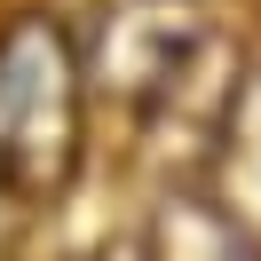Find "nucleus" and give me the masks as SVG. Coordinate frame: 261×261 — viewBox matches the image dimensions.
<instances>
[{
  "label": "nucleus",
  "mask_w": 261,
  "mask_h": 261,
  "mask_svg": "<svg viewBox=\"0 0 261 261\" xmlns=\"http://www.w3.org/2000/svg\"><path fill=\"white\" fill-rule=\"evenodd\" d=\"M87 166V64L56 16L0 24V174L32 198H64Z\"/></svg>",
  "instance_id": "f257e3e1"
},
{
  "label": "nucleus",
  "mask_w": 261,
  "mask_h": 261,
  "mask_svg": "<svg viewBox=\"0 0 261 261\" xmlns=\"http://www.w3.org/2000/svg\"><path fill=\"white\" fill-rule=\"evenodd\" d=\"M198 56H206V16L190 0H111L95 16V40L80 48V64H87V95L119 103L143 127L166 111V95L190 80Z\"/></svg>",
  "instance_id": "f03ea898"
},
{
  "label": "nucleus",
  "mask_w": 261,
  "mask_h": 261,
  "mask_svg": "<svg viewBox=\"0 0 261 261\" xmlns=\"http://www.w3.org/2000/svg\"><path fill=\"white\" fill-rule=\"evenodd\" d=\"M143 261H261V245L229 222V206L214 190H166L150 206Z\"/></svg>",
  "instance_id": "7ed1b4c3"
},
{
  "label": "nucleus",
  "mask_w": 261,
  "mask_h": 261,
  "mask_svg": "<svg viewBox=\"0 0 261 261\" xmlns=\"http://www.w3.org/2000/svg\"><path fill=\"white\" fill-rule=\"evenodd\" d=\"M214 198L261 245V71H245L238 95L222 103V127H214Z\"/></svg>",
  "instance_id": "20e7f679"
},
{
  "label": "nucleus",
  "mask_w": 261,
  "mask_h": 261,
  "mask_svg": "<svg viewBox=\"0 0 261 261\" xmlns=\"http://www.w3.org/2000/svg\"><path fill=\"white\" fill-rule=\"evenodd\" d=\"M32 206H40V198L24 190L16 174H0V261H8V253L24 245V229H32Z\"/></svg>",
  "instance_id": "39448f33"
}]
</instances>
